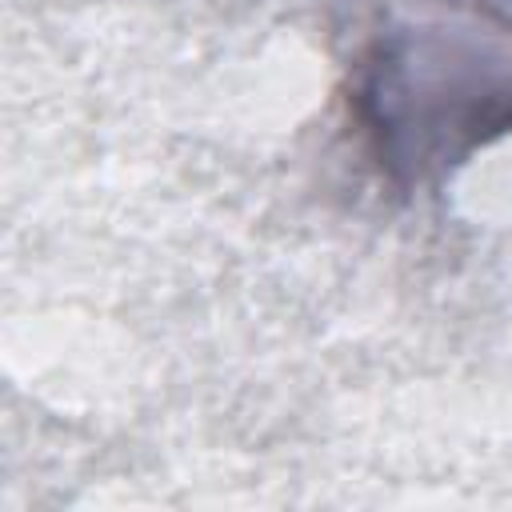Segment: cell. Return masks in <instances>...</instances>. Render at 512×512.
<instances>
[{
	"label": "cell",
	"mask_w": 512,
	"mask_h": 512,
	"mask_svg": "<svg viewBox=\"0 0 512 512\" xmlns=\"http://www.w3.org/2000/svg\"><path fill=\"white\" fill-rule=\"evenodd\" d=\"M348 116L396 192L440 188L512 136V8L392 0L348 56Z\"/></svg>",
	"instance_id": "obj_1"
}]
</instances>
